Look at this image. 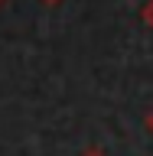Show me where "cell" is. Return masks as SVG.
<instances>
[{"label":"cell","instance_id":"6da1fadb","mask_svg":"<svg viewBox=\"0 0 153 156\" xmlns=\"http://www.w3.org/2000/svg\"><path fill=\"white\" fill-rule=\"evenodd\" d=\"M140 20H144V26L153 29V0H147L144 7H140Z\"/></svg>","mask_w":153,"mask_h":156},{"label":"cell","instance_id":"7a4b0ae2","mask_svg":"<svg viewBox=\"0 0 153 156\" xmlns=\"http://www.w3.org/2000/svg\"><path fill=\"white\" fill-rule=\"evenodd\" d=\"M82 156H107V153H104V150H85Z\"/></svg>","mask_w":153,"mask_h":156},{"label":"cell","instance_id":"3957f363","mask_svg":"<svg viewBox=\"0 0 153 156\" xmlns=\"http://www.w3.org/2000/svg\"><path fill=\"white\" fill-rule=\"evenodd\" d=\"M42 3H46V7H59V3H62V0H42Z\"/></svg>","mask_w":153,"mask_h":156},{"label":"cell","instance_id":"277c9868","mask_svg":"<svg viewBox=\"0 0 153 156\" xmlns=\"http://www.w3.org/2000/svg\"><path fill=\"white\" fill-rule=\"evenodd\" d=\"M147 127H150V130H153V114H150V117H147Z\"/></svg>","mask_w":153,"mask_h":156},{"label":"cell","instance_id":"5b68a950","mask_svg":"<svg viewBox=\"0 0 153 156\" xmlns=\"http://www.w3.org/2000/svg\"><path fill=\"white\" fill-rule=\"evenodd\" d=\"M3 3H7V0H0V7H3Z\"/></svg>","mask_w":153,"mask_h":156}]
</instances>
